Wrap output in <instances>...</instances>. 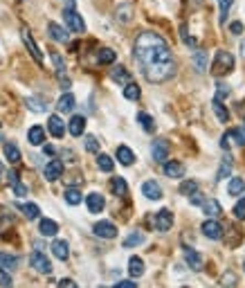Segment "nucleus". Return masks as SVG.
<instances>
[{"label": "nucleus", "mask_w": 245, "mask_h": 288, "mask_svg": "<svg viewBox=\"0 0 245 288\" xmlns=\"http://www.w3.org/2000/svg\"><path fill=\"white\" fill-rule=\"evenodd\" d=\"M203 201H205V198H203L201 194H198V191H193V194H189V203H191L193 207H201V205H203Z\"/></svg>", "instance_id": "3c124183"}, {"label": "nucleus", "mask_w": 245, "mask_h": 288, "mask_svg": "<svg viewBox=\"0 0 245 288\" xmlns=\"http://www.w3.org/2000/svg\"><path fill=\"white\" fill-rule=\"evenodd\" d=\"M180 32H182V41H185V45H189V48H191V50H196V45H198V43H196V41H193V38L189 36V34H187V27H182V30H180Z\"/></svg>", "instance_id": "8fccbe9b"}, {"label": "nucleus", "mask_w": 245, "mask_h": 288, "mask_svg": "<svg viewBox=\"0 0 245 288\" xmlns=\"http://www.w3.org/2000/svg\"><path fill=\"white\" fill-rule=\"evenodd\" d=\"M52 63H54V68H56V72H59V77H63L65 75V63H63V56L61 54H52Z\"/></svg>", "instance_id": "a18cd8bd"}, {"label": "nucleus", "mask_w": 245, "mask_h": 288, "mask_svg": "<svg viewBox=\"0 0 245 288\" xmlns=\"http://www.w3.org/2000/svg\"><path fill=\"white\" fill-rule=\"evenodd\" d=\"M30 266L41 275H52V263H50V259L41 250H34L30 255Z\"/></svg>", "instance_id": "7ed1b4c3"}, {"label": "nucleus", "mask_w": 245, "mask_h": 288, "mask_svg": "<svg viewBox=\"0 0 245 288\" xmlns=\"http://www.w3.org/2000/svg\"><path fill=\"white\" fill-rule=\"evenodd\" d=\"M45 153H48V156H54L56 149H54V146H50V144H45Z\"/></svg>", "instance_id": "bf43d9fd"}, {"label": "nucleus", "mask_w": 245, "mask_h": 288, "mask_svg": "<svg viewBox=\"0 0 245 288\" xmlns=\"http://www.w3.org/2000/svg\"><path fill=\"white\" fill-rule=\"evenodd\" d=\"M142 75H144V79L151 83L169 81V79L175 75L173 56H171V59H164V61H155V63H149V65H142Z\"/></svg>", "instance_id": "f03ea898"}, {"label": "nucleus", "mask_w": 245, "mask_h": 288, "mask_svg": "<svg viewBox=\"0 0 245 288\" xmlns=\"http://www.w3.org/2000/svg\"><path fill=\"white\" fill-rule=\"evenodd\" d=\"M27 140H30V144L34 146H38V144H43L45 142V128L43 126H32L30 131H27Z\"/></svg>", "instance_id": "393cba45"}, {"label": "nucleus", "mask_w": 245, "mask_h": 288, "mask_svg": "<svg viewBox=\"0 0 245 288\" xmlns=\"http://www.w3.org/2000/svg\"><path fill=\"white\" fill-rule=\"evenodd\" d=\"M14 194L16 196H27V187H25V185H20V180L14 185Z\"/></svg>", "instance_id": "864d4df0"}, {"label": "nucleus", "mask_w": 245, "mask_h": 288, "mask_svg": "<svg viewBox=\"0 0 245 288\" xmlns=\"http://www.w3.org/2000/svg\"><path fill=\"white\" fill-rule=\"evenodd\" d=\"M110 191H113V194H115V196H119V198H124V196H126L128 194V185H126V180H124V178H113L110 180Z\"/></svg>", "instance_id": "bb28decb"}, {"label": "nucleus", "mask_w": 245, "mask_h": 288, "mask_svg": "<svg viewBox=\"0 0 245 288\" xmlns=\"http://www.w3.org/2000/svg\"><path fill=\"white\" fill-rule=\"evenodd\" d=\"M128 275L133 279H138V277L144 275V261H142L140 257H130L128 259Z\"/></svg>", "instance_id": "b1692460"}, {"label": "nucleus", "mask_w": 245, "mask_h": 288, "mask_svg": "<svg viewBox=\"0 0 245 288\" xmlns=\"http://www.w3.org/2000/svg\"><path fill=\"white\" fill-rule=\"evenodd\" d=\"M220 284H236V279L234 277H227V279L223 277V279H220Z\"/></svg>", "instance_id": "052dcab7"}, {"label": "nucleus", "mask_w": 245, "mask_h": 288, "mask_svg": "<svg viewBox=\"0 0 245 288\" xmlns=\"http://www.w3.org/2000/svg\"><path fill=\"white\" fill-rule=\"evenodd\" d=\"M193 65L198 68L201 72H207V65H209V56L207 52H203V50H193Z\"/></svg>", "instance_id": "cd10ccee"}, {"label": "nucleus", "mask_w": 245, "mask_h": 288, "mask_svg": "<svg viewBox=\"0 0 245 288\" xmlns=\"http://www.w3.org/2000/svg\"><path fill=\"white\" fill-rule=\"evenodd\" d=\"M14 284V279H11V275H9V270L7 268H0V286H11Z\"/></svg>", "instance_id": "de8ad7c7"}, {"label": "nucleus", "mask_w": 245, "mask_h": 288, "mask_svg": "<svg viewBox=\"0 0 245 288\" xmlns=\"http://www.w3.org/2000/svg\"><path fill=\"white\" fill-rule=\"evenodd\" d=\"M63 20H65V27L70 32H75V34H83L85 32V23L75 9H65L63 11Z\"/></svg>", "instance_id": "20e7f679"}, {"label": "nucleus", "mask_w": 245, "mask_h": 288, "mask_svg": "<svg viewBox=\"0 0 245 288\" xmlns=\"http://www.w3.org/2000/svg\"><path fill=\"white\" fill-rule=\"evenodd\" d=\"M65 128H68V133H70L72 138H81V135L85 133V117L83 115H75Z\"/></svg>", "instance_id": "4468645a"}, {"label": "nucleus", "mask_w": 245, "mask_h": 288, "mask_svg": "<svg viewBox=\"0 0 245 288\" xmlns=\"http://www.w3.org/2000/svg\"><path fill=\"white\" fill-rule=\"evenodd\" d=\"M151 156H153V160H155V162H164V160H167V158H169V142H167V140H162V138L153 140Z\"/></svg>", "instance_id": "0eeeda50"}, {"label": "nucleus", "mask_w": 245, "mask_h": 288, "mask_svg": "<svg viewBox=\"0 0 245 288\" xmlns=\"http://www.w3.org/2000/svg\"><path fill=\"white\" fill-rule=\"evenodd\" d=\"M133 54H135V61L142 65H149V63H155V61H164V59H171V50L167 41L155 32H142L138 38H135V45H133Z\"/></svg>", "instance_id": "f257e3e1"}, {"label": "nucleus", "mask_w": 245, "mask_h": 288, "mask_svg": "<svg viewBox=\"0 0 245 288\" xmlns=\"http://www.w3.org/2000/svg\"><path fill=\"white\" fill-rule=\"evenodd\" d=\"M124 97H126L128 101H138L142 97V90L138 83H133V81H128L126 86H124Z\"/></svg>", "instance_id": "473e14b6"}, {"label": "nucleus", "mask_w": 245, "mask_h": 288, "mask_svg": "<svg viewBox=\"0 0 245 288\" xmlns=\"http://www.w3.org/2000/svg\"><path fill=\"white\" fill-rule=\"evenodd\" d=\"M18 210L25 214L30 221H34V218H41V210H38V205H34V203H20Z\"/></svg>", "instance_id": "c756f323"}, {"label": "nucleus", "mask_w": 245, "mask_h": 288, "mask_svg": "<svg viewBox=\"0 0 245 288\" xmlns=\"http://www.w3.org/2000/svg\"><path fill=\"white\" fill-rule=\"evenodd\" d=\"M110 79L115 83H124V86H126V83L130 81V77H128V70L124 65H117V68H113V72H110Z\"/></svg>", "instance_id": "7c9ffc66"}, {"label": "nucleus", "mask_w": 245, "mask_h": 288, "mask_svg": "<svg viewBox=\"0 0 245 288\" xmlns=\"http://www.w3.org/2000/svg\"><path fill=\"white\" fill-rule=\"evenodd\" d=\"M162 171L167 178H182L185 176V165H182L180 160H164Z\"/></svg>", "instance_id": "6e6552de"}, {"label": "nucleus", "mask_w": 245, "mask_h": 288, "mask_svg": "<svg viewBox=\"0 0 245 288\" xmlns=\"http://www.w3.org/2000/svg\"><path fill=\"white\" fill-rule=\"evenodd\" d=\"M5 158L11 162V165H16V162H20V151H18V146L16 144H11L7 142L5 144Z\"/></svg>", "instance_id": "c9c22d12"}, {"label": "nucleus", "mask_w": 245, "mask_h": 288, "mask_svg": "<svg viewBox=\"0 0 245 288\" xmlns=\"http://www.w3.org/2000/svg\"><path fill=\"white\" fill-rule=\"evenodd\" d=\"M16 183H18V173H16V171H9V185L14 187Z\"/></svg>", "instance_id": "13d9d810"}, {"label": "nucleus", "mask_w": 245, "mask_h": 288, "mask_svg": "<svg viewBox=\"0 0 245 288\" xmlns=\"http://www.w3.org/2000/svg\"><path fill=\"white\" fill-rule=\"evenodd\" d=\"M0 261H3V266L7 268V270H11V268H16V257H9V255H0Z\"/></svg>", "instance_id": "09e8293b"}, {"label": "nucleus", "mask_w": 245, "mask_h": 288, "mask_svg": "<svg viewBox=\"0 0 245 288\" xmlns=\"http://www.w3.org/2000/svg\"><path fill=\"white\" fill-rule=\"evenodd\" d=\"M135 279H126V281H117V288H135Z\"/></svg>", "instance_id": "6e6d98bb"}, {"label": "nucleus", "mask_w": 245, "mask_h": 288, "mask_svg": "<svg viewBox=\"0 0 245 288\" xmlns=\"http://www.w3.org/2000/svg\"><path fill=\"white\" fill-rule=\"evenodd\" d=\"M232 5H234V0H218V18H220V23L227 20Z\"/></svg>", "instance_id": "58836bf2"}, {"label": "nucleus", "mask_w": 245, "mask_h": 288, "mask_svg": "<svg viewBox=\"0 0 245 288\" xmlns=\"http://www.w3.org/2000/svg\"><path fill=\"white\" fill-rule=\"evenodd\" d=\"M85 205H88V212L90 214H99V212H104L106 201H104V196H101V194L93 191V194L85 196Z\"/></svg>", "instance_id": "f8f14e48"}, {"label": "nucleus", "mask_w": 245, "mask_h": 288, "mask_svg": "<svg viewBox=\"0 0 245 288\" xmlns=\"http://www.w3.org/2000/svg\"><path fill=\"white\" fill-rule=\"evenodd\" d=\"M193 191H198V183H196V180H185V183L180 185V194L189 196V194H193Z\"/></svg>", "instance_id": "37998d69"}, {"label": "nucleus", "mask_w": 245, "mask_h": 288, "mask_svg": "<svg viewBox=\"0 0 245 288\" xmlns=\"http://www.w3.org/2000/svg\"><path fill=\"white\" fill-rule=\"evenodd\" d=\"M25 104H27V108H32L34 113H45L48 110V104H45L43 99H36V97H30Z\"/></svg>", "instance_id": "a19ab883"}, {"label": "nucleus", "mask_w": 245, "mask_h": 288, "mask_svg": "<svg viewBox=\"0 0 245 288\" xmlns=\"http://www.w3.org/2000/svg\"><path fill=\"white\" fill-rule=\"evenodd\" d=\"M227 191H230V196H241L245 191V180L243 178H232L230 183H227Z\"/></svg>", "instance_id": "72a5a7b5"}, {"label": "nucleus", "mask_w": 245, "mask_h": 288, "mask_svg": "<svg viewBox=\"0 0 245 288\" xmlns=\"http://www.w3.org/2000/svg\"><path fill=\"white\" fill-rule=\"evenodd\" d=\"M52 255L56 259H61V261H65V259L70 257V246H68V241H63V239L52 241Z\"/></svg>", "instance_id": "6ab92c4d"}, {"label": "nucleus", "mask_w": 245, "mask_h": 288, "mask_svg": "<svg viewBox=\"0 0 245 288\" xmlns=\"http://www.w3.org/2000/svg\"><path fill=\"white\" fill-rule=\"evenodd\" d=\"M142 194H144L149 201H160L162 198V187L155 183V180H146V183H142Z\"/></svg>", "instance_id": "ddd939ff"}, {"label": "nucleus", "mask_w": 245, "mask_h": 288, "mask_svg": "<svg viewBox=\"0 0 245 288\" xmlns=\"http://www.w3.org/2000/svg\"><path fill=\"white\" fill-rule=\"evenodd\" d=\"M232 68H234V56H232L230 52H223L220 50L218 54H216V72H230Z\"/></svg>", "instance_id": "2eb2a0df"}, {"label": "nucleus", "mask_w": 245, "mask_h": 288, "mask_svg": "<svg viewBox=\"0 0 245 288\" xmlns=\"http://www.w3.org/2000/svg\"><path fill=\"white\" fill-rule=\"evenodd\" d=\"M63 198H65V203H68V205H79V203L83 201V196H81V191H79V189L70 187V189L65 191V196H63Z\"/></svg>", "instance_id": "4c0bfd02"}, {"label": "nucleus", "mask_w": 245, "mask_h": 288, "mask_svg": "<svg viewBox=\"0 0 245 288\" xmlns=\"http://www.w3.org/2000/svg\"><path fill=\"white\" fill-rule=\"evenodd\" d=\"M153 225H155V230H160V232L171 230V225H173V214H171V210H160L158 212L155 218H153Z\"/></svg>", "instance_id": "9d476101"}, {"label": "nucleus", "mask_w": 245, "mask_h": 288, "mask_svg": "<svg viewBox=\"0 0 245 288\" xmlns=\"http://www.w3.org/2000/svg\"><path fill=\"white\" fill-rule=\"evenodd\" d=\"M38 230H41L43 236H56V232H59V225H56L52 218H41V221H38Z\"/></svg>", "instance_id": "a878e982"}, {"label": "nucleus", "mask_w": 245, "mask_h": 288, "mask_svg": "<svg viewBox=\"0 0 245 288\" xmlns=\"http://www.w3.org/2000/svg\"><path fill=\"white\" fill-rule=\"evenodd\" d=\"M214 115H216V120H218L220 124H227L230 122V113H227V108L223 106V101H218V99H214Z\"/></svg>", "instance_id": "2f4dec72"}, {"label": "nucleus", "mask_w": 245, "mask_h": 288, "mask_svg": "<svg viewBox=\"0 0 245 288\" xmlns=\"http://www.w3.org/2000/svg\"><path fill=\"white\" fill-rule=\"evenodd\" d=\"M138 122L142 124V126H144L146 133H153V131H155V122H153V117L146 115V113H138Z\"/></svg>", "instance_id": "ea45409f"}, {"label": "nucleus", "mask_w": 245, "mask_h": 288, "mask_svg": "<svg viewBox=\"0 0 245 288\" xmlns=\"http://www.w3.org/2000/svg\"><path fill=\"white\" fill-rule=\"evenodd\" d=\"M48 34H50V38H54L56 43H68V41H70V34H68V30H63L59 23H50V25H48Z\"/></svg>", "instance_id": "dca6fc26"}, {"label": "nucleus", "mask_w": 245, "mask_h": 288, "mask_svg": "<svg viewBox=\"0 0 245 288\" xmlns=\"http://www.w3.org/2000/svg\"><path fill=\"white\" fill-rule=\"evenodd\" d=\"M182 250H185V261L189 263V268L191 270H201L203 268V257L198 255L196 250H193V248H182Z\"/></svg>", "instance_id": "aec40b11"}, {"label": "nucleus", "mask_w": 245, "mask_h": 288, "mask_svg": "<svg viewBox=\"0 0 245 288\" xmlns=\"http://www.w3.org/2000/svg\"><path fill=\"white\" fill-rule=\"evenodd\" d=\"M43 173H45V180H50V183H56V180L63 176V162H61V160H50L48 165H45Z\"/></svg>", "instance_id": "1a4fd4ad"}, {"label": "nucleus", "mask_w": 245, "mask_h": 288, "mask_svg": "<svg viewBox=\"0 0 245 288\" xmlns=\"http://www.w3.org/2000/svg\"><path fill=\"white\" fill-rule=\"evenodd\" d=\"M241 52L245 54V43H241Z\"/></svg>", "instance_id": "680f3d73"}, {"label": "nucleus", "mask_w": 245, "mask_h": 288, "mask_svg": "<svg viewBox=\"0 0 245 288\" xmlns=\"http://www.w3.org/2000/svg\"><path fill=\"white\" fill-rule=\"evenodd\" d=\"M93 232H95V236H99V239H115L117 228L110 221H97L93 225Z\"/></svg>", "instance_id": "423d86ee"}, {"label": "nucleus", "mask_w": 245, "mask_h": 288, "mask_svg": "<svg viewBox=\"0 0 245 288\" xmlns=\"http://www.w3.org/2000/svg\"><path fill=\"white\" fill-rule=\"evenodd\" d=\"M230 32L232 34H243V23H232V25H230Z\"/></svg>", "instance_id": "5fc2aeb1"}, {"label": "nucleus", "mask_w": 245, "mask_h": 288, "mask_svg": "<svg viewBox=\"0 0 245 288\" xmlns=\"http://www.w3.org/2000/svg\"><path fill=\"white\" fill-rule=\"evenodd\" d=\"M203 212L207 214V218H216V216H220V212H223V207H220V203L216 201V198H207V201H203Z\"/></svg>", "instance_id": "4be33fe9"}, {"label": "nucleus", "mask_w": 245, "mask_h": 288, "mask_svg": "<svg viewBox=\"0 0 245 288\" xmlns=\"http://www.w3.org/2000/svg\"><path fill=\"white\" fill-rule=\"evenodd\" d=\"M232 173V160L227 158V160L220 165V169H218V180H223V178H227Z\"/></svg>", "instance_id": "49530a36"}, {"label": "nucleus", "mask_w": 245, "mask_h": 288, "mask_svg": "<svg viewBox=\"0 0 245 288\" xmlns=\"http://www.w3.org/2000/svg\"><path fill=\"white\" fill-rule=\"evenodd\" d=\"M83 146H85V151H88V153H99V140L93 138V135H85Z\"/></svg>", "instance_id": "79ce46f5"}, {"label": "nucleus", "mask_w": 245, "mask_h": 288, "mask_svg": "<svg viewBox=\"0 0 245 288\" xmlns=\"http://www.w3.org/2000/svg\"><path fill=\"white\" fill-rule=\"evenodd\" d=\"M59 286L63 288V286H68V288H77V281H72V279H61L59 281Z\"/></svg>", "instance_id": "4d7b16f0"}, {"label": "nucleus", "mask_w": 245, "mask_h": 288, "mask_svg": "<svg viewBox=\"0 0 245 288\" xmlns=\"http://www.w3.org/2000/svg\"><path fill=\"white\" fill-rule=\"evenodd\" d=\"M234 214H236L238 218H243V216H245V198H241V201L236 203V207H234Z\"/></svg>", "instance_id": "603ef678"}, {"label": "nucleus", "mask_w": 245, "mask_h": 288, "mask_svg": "<svg viewBox=\"0 0 245 288\" xmlns=\"http://www.w3.org/2000/svg\"><path fill=\"white\" fill-rule=\"evenodd\" d=\"M115 18L117 23H122V25H128L130 20H133V5L130 3H122L115 11Z\"/></svg>", "instance_id": "a211bd4d"}, {"label": "nucleus", "mask_w": 245, "mask_h": 288, "mask_svg": "<svg viewBox=\"0 0 245 288\" xmlns=\"http://www.w3.org/2000/svg\"><path fill=\"white\" fill-rule=\"evenodd\" d=\"M20 36H23V43H25V48L30 50L32 59L36 61L38 65H41V63H43V52H41V48H38V45H36V41H34V38H32V32L27 30V27H23V30H20Z\"/></svg>", "instance_id": "39448f33"}, {"label": "nucleus", "mask_w": 245, "mask_h": 288, "mask_svg": "<svg viewBox=\"0 0 245 288\" xmlns=\"http://www.w3.org/2000/svg\"><path fill=\"white\" fill-rule=\"evenodd\" d=\"M144 243V234L142 232H130L126 239H124V248H138Z\"/></svg>", "instance_id": "e433bc0d"}, {"label": "nucleus", "mask_w": 245, "mask_h": 288, "mask_svg": "<svg viewBox=\"0 0 245 288\" xmlns=\"http://www.w3.org/2000/svg\"><path fill=\"white\" fill-rule=\"evenodd\" d=\"M48 131H50V135H54V138H63V135H65V124H63V120H61L59 115H50Z\"/></svg>", "instance_id": "f3484780"}, {"label": "nucleus", "mask_w": 245, "mask_h": 288, "mask_svg": "<svg viewBox=\"0 0 245 288\" xmlns=\"http://www.w3.org/2000/svg\"><path fill=\"white\" fill-rule=\"evenodd\" d=\"M117 162H119V165H124V167H130L135 162V153L128 149L126 144H119L117 146Z\"/></svg>", "instance_id": "412c9836"}, {"label": "nucleus", "mask_w": 245, "mask_h": 288, "mask_svg": "<svg viewBox=\"0 0 245 288\" xmlns=\"http://www.w3.org/2000/svg\"><path fill=\"white\" fill-rule=\"evenodd\" d=\"M115 59H117V54H115V50H110V48H101L99 52H97V61H99L101 65L115 63Z\"/></svg>", "instance_id": "c85d7f7f"}, {"label": "nucleus", "mask_w": 245, "mask_h": 288, "mask_svg": "<svg viewBox=\"0 0 245 288\" xmlns=\"http://www.w3.org/2000/svg\"><path fill=\"white\" fill-rule=\"evenodd\" d=\"M97 167H99V171L110 173V171H113V167H115V162H113V158H110V156L99 153V156H97Z\"/></svg>", "instance_id": "f704fd0d"}, {"label": "nucleus", "mask_w": 245, "mask_h": 288, "mask_svg": "<svg viewBox=\"0 0 245 288\" xmlns=\"http://www.w3.org/2000/svg\"><path fill=\"white\" fill-rule=\"evenodd\" d=\"M201 230H203V234L207 236V239H212V241H218L220 236H223V228H220V223H218V221H214V218L205 221Z\"/></svg>", "instance_id": "9b49d317"}, {"label": "nucleus", "mask_w": 245, "mask_h": 288, "mask_svg": "<svg viewBox=\"0 0 245 288\" xmlns=\"http://www.w3.org/2000/svg\"><path fill=\"white\" fill-rule=\"evenodd\" d=\"M0 171H3V165H0Z\"/></svg>", "instance_id": "e2e57ef3"}, {"label": "nucleus", "mask_w": 245, "mask_h": 288, "mask_svg": "<svg viewBox=\"0 0 245 288\" xmlns=\"http://www.w3.org/2000/svg\"><path fill=\"white\" fill-rule=\"evenodd\" d=\"M56 110L59 113H72L75 110V95L72 93H63L56 101Z\"/></svg>", "instance_id": "5701e85b"}, {"label": "nucleus", "mask_w": 245, "mask_h": 288, "mask_svg": "<svg viewBox=\"0 0 245 288\" xmlns=\"http://www.w3.org/2000/svg\"><path fill=\"white\" fill-rule=\"evenodd\" d=\"M227 97H230V86H225L223 81H218V83H216V99L223 101Z\"/></svg>", "instance_id": "c03bdc74"}]
</instances>
